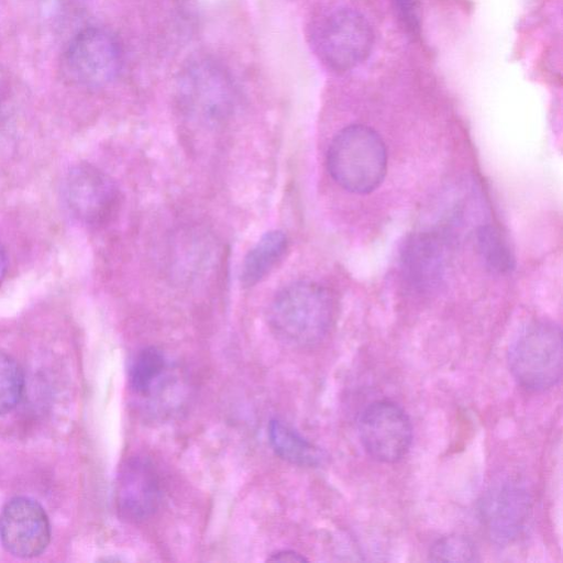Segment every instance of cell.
<instances>
[{
	"label": "cell",
	"instance_id": "cell-5",
	"mask_svg": "<svg viewBox=\"0 0 563 563\" xmlns=\"http://www.w3.org/2000/svg\"><path fill=\"white\" fill-rule=\"evenodd\" d=\"M121 62V47L114 35L103 27L88 26L69 42L62 69L73 85L100 88L115 79Z\"/></svg>",
	"mask_w": 563,
	"mask_h": 563
},
{
	"label": "cell",
	"instance_id": "cell-19",
	"mask_svg": "<svg viewBox=\"0 0 563 563\" xmlns=\"http://www.w3.org/2000/svg\"><path fill=\"white\" fill-rule=\"evenodd\" d=\"M397 15L404 26L411 33L420 29L419 0H391Z\"/></svg>",
	"mask_w": 563,
	"mask_h": 563
},
{
	"label": "cell",
	"instance_id": "cell-12",
	"mask_svg": "<svg viewBox=\"0 0 563 563\" xmlns=\"http://www.w3.org/2000/svg\"><path fill=\"white\" fill-rule=\"evenodd\" d=\"M449 262V245L438 232L411 235L401 250L400 265L406 280L418 290L440 285Z\"/></svg>",
	"mask_w": 563,
	"mask_h": 563
},
{
	"label": "cell",
	"instance_id": "cell-15",
	"mask_svg": "<svg viewBox=\"0 0 563 563\" xmlns=\"http://www.w3.org/2000/svg\"><path fill=\"white\" fill-rule=\"evenodd\" d=\"M168 368L165 355L154 346L139 351L129 373L131 389L143 397H147L155 388H159Z\"/></svg>",
	"mask_w": 563,
	"mask_h": 563
},
{
	"label": "cell",
	"instance_id": "cell-18",
	"mask_svg": "<svg viewBox=\"0 0 563 563\" xmlns=\"http://www.w3.org/2000/svg\"><path fill=\"white\" fill-rule=\"evenodd\" d=\"M23 372L18 362L0 352V416L12 410L22 397Z\"/></svg>",
	"mask_w": 563,
	"mask_h": 563
},
{
	"label": "cell",
	"instance_id": "cell-10",
	"mask_svg": "<svg viewBox=\"0 0 563 563\" xmlns=\"http://www.w3.org/2000/svg\"><path fill=\"white\" fill-rule=\"evenodd\" d=\"M162 498V486L154 463L146 456L129 457L120 467L115 483L119 516L133 523L154 515Z\"/></svg>",
	"mask_w": 563,
	"mask_h": 563
},
{
	"label": "cell",
	"instance_id": "cell-20",
	"mask_svg": "<svg viewBox=\"0 0 563 563\" xmlns=\"http://www.w3.org/2000/svg\"><path fill=\"white\" fill-rule=\"evenodd\" d=\"M272 562H305L307 559L292 550H280L275 553H272L271 556L267 559Z\"/></svg>",
	"mask_w": 563,
	"mask_h": 563
},
{
	"label": "cell",
	"instance_id": "cell-17",
	"mask_svg": "<svg viewBox=\"0 0 563 563\" xmlns=\"http://www.w3.org/2000/svg\"><path fill=\"white\" fill-rule=\"evenodd\" d=\"M428 559L433 562H476L475 543L463 534H449L437 539L429 549Z\"/></svg>",
	"mask_w": 563,
	"mask_h": 563
},
{
	"label": "cell",
	"instance_id": "cell-6",
	"mask_svg": "<svg viewBox=\"0 0 563 563\" xmlns=\"http://www.w3.org/2000/svg\"><path fill=\"white\" fill-rule=\"evenodd\" d=\"M357 432L364 451L382 463L404 459L412 443V424L397 402L380 399L371 402L360 415Z\"/></svg>",
	"mask_w": 563,
	"mask_h": 563
},
{
	"label": "cell",
	"instance_id": "cell-1",
	"mask_svg": "<svg viewBox=\"0 0 563 563\" xmlns=\"http://www.w3.org/2000/svg\"><path fill=\"white\" fill-rule=\"evenodd\" d=\"M334 318V302L322 285L298 280L282 288L268 309V324L283 343L306 347L321 342Z\"/></svg>",
	"mask_w": 563,
	"mask_h": 563
},
{
	"label": "cell",
	"instance_id": "cell-11",
	"mask_svg": "<svg viewBox=\"0 0 563 563\" xmlns=\"http://www.w3.org/2000/svg\"><path fill=\"white\" fill-rule=\"evenodd\" d=\"M180 96L188 111L208 122L219 121L230 111L232 87L217 65L200 62L185 74Z\"/></svg>",
	"mask_w": 563,
	"mask_h": 563
},
{
	"label": "cell",
	"instance_id": "cell-8",
	"mask_svg": "<svg viewBox=\"0 0 563 563\" xmlns=\"http://www.w3.org/2000/svg\"><path fill=\"white\" fill-rule=\"evenodd\" d=\"M531 509L530 490L523 482L514 477L495 481L479 500L483 527L497 544H508L521 534Z\"/></svg>",
	"mask_w": 563,
	"mask_h": 563
},
{
	"label": "cell",
	"instance_id": "cell-13",
	"mask_svg": "<svg viewBox=\"0 0 563 563\" xmlns=\"http://www.w3.org/2000/svg\"><path fill=\"white\" fill-rule=\"evenodd\" d=\"M268 442L280 459L298 466L316 467L324 461V452L280 420L267 426Z\"/></svg>",
	"mask_w": 563,
	"mask_h": 563
},
{
	"label": "cell",
	"instance_id": "cell-4",
	"mask_svg": "<svg viewBox=\"0 0 563 563\" xmlns=\"http://www.w3.org/2000/svg\"><path fill=\"white\" fill-rule=\"evenodd\" d=\"M374 34L369 22L351 8L335 9L319 20L312 33L313 47L330 69L346 71L368 56Z\"/></svg>",
	"mask_w": 563,
	"mask_h": 563
},
{
	"label": "cell",
	"instance_id": "cell-21",
	"mask_svg": "<svg viewBox=\"0 0 563 563\" xmlns=\"http://www.w3.org/2000/svg\"><path fill=\"white\" fill-rule=\"evenodd\" d=\"M8 269V256L3 244L0 241V285L4 279Z\"/></svg>",
	"mask_w": 563,
	"mask_h": 563
},
{
	"label": "cell",
	"instance_id": "cell-2",
	"mask_svg": "<svg viewBox=\"0 0 563 563\" xmlns=\"http://www.w3.org/2000/svg\"><path fill=\"white\" fill-rule=\"evenodd\" d=\"M327 166L338 185L354 194H367L383 181L387 152L380 136L371 128L353 124L332 140Z\"/></svg>",
	"mask_w": 563,
	"mask_h": 563
},
{
	"label": "cell",
	"instance_id": "cell-3",
	"mask_svg": "<svg viewBox=\"0 0 563 563\" xmlns=\"http://www.w3.org/2000/svg\"><path fill=\"white\" fill-rule=\"evenodd\" d=\"M515 380L530 391H544L562 378L561 328L548 320L529 323L512 341L507 354Z\"/></svg>",
	"mask_w": 563,
	"mask_h": 563
},
{
	"label": "cell",
	"instance_id": "cell-14",
	"mask_svg": "<svg viewBox=\"0 0 563 563\" xmlns=\"http://www.w3.org/2000/svg\"><path fill=\"white\" fill-rule=\"evenodd\" d=\"M288 246V239L280 230H271L251 247L245 255L240 280L244 287H252L260 283L284 256Z\"/></svg>",
	"mask_w": 563,
	"mask_h": 563
},
{
	"label": "cell",
	"instance_id": "cell-9",
	"mask_svg": "<svg viewBox=\"0 0 563 563\" xmlns=\"http://www.w3.org/2000/svg\"><path fill=\"white\" fill-rule=\"evenodd\" d=\"M51 526L43 507L34 499L11 498L0 511V542L10 554L29 559L45 551Z\"/></svg>",
	"mask_w": 563,
	"mask_h": 563
},
{
	"label": "cell",
	"instance_id": "cell-16",
	"mask_svg": "<svg viewBox=\"0 0 563 563\" xmlns=\"http://www.w3.org/2000/svg\"><path fill=\"white\" fill-rule=\"evenodd\" d=\"M476 246L484 264L494 273L508 274L516 266V257L508 239L496 227L485 224L477 229Z\"/></svg>",
	"mask_w": 563,
	"mask_h": 563
},
{
	"label": "cell",
	"instance_id": "cell-7",
	"mask_svg": "<svg viewBox=\"0 0 563 563\" xmlns=\"http://www.w3.org/2000/svg\"><path fill=\"white\" fill-rule=\"evenodd\" d=\"M63 195L73 217L91 227L109 222L120 206V190L114 180L87 163L78 164L68 172Z\"/></svg>",
	"mask_w": 563,
	"mask_h": 563
}]
</instances>
